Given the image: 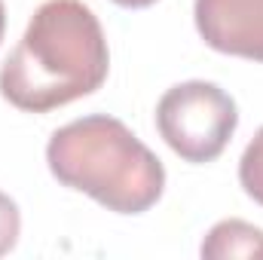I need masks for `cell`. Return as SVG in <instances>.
<instances>
[{
  "instance_id": "obj_6",
  "label": "cell",
  "mask_w": 263,
  "mask_h": 260,
  "mask_svg": "<svg viewBox=\"0 0 263 260\" xmlns=\"http://www.w3.org/2000/svg\"><path fill=\"white\" fill-rule=\"evenodd\" d=\"M239 181H242L245 193L257 205H263V129L251 138V144L245 147V153L239 159Z\"/></svg>"
},
{
  "instance_id": "obj_4",
  "label": "cell",
  "mask_w": 263,
  "mask_h": 260,
  "mask_svg": "<svg viewBox=\"0 0 263 260\" xmlns=\"http://www.w3.org/2000/svg\"><path fill=\"white\" fill-rule=\"evenodd\" d=\"M193 15L211 49L263 62V0H196Z\"/></svg>"
},
{
  "instance_id": "obj_8",
  "label": "cell",
  "mask_w": 263,
  "mask_h": 260,
  "mask_svg": "<svg viewBox=\"0 0 263 260\" xmlns=\"http://www.w3.org/2000/svg\"><path fill=\"white\" fill-rule=\"evenodd\" d=\"M114 3H120V6H126V9H144V6H150V3H156V0H114Z\"/></svg>"
},
{
  "instance_id": "obj_2",
  "label": "cell",
  "mask_w": 263,
  "mask_h": 260,
  "mask_svg": "<svg viewBox=\"0 0 263 260\" xmlns=\"http://www.w3.org/2000/svg\"><path fill=\"white\" fill-rule=\"evenodd\" d=\"M49 172L70 190L117 214H141L159 202L165 169L135 132L104 114L73 120L46 144Z\"/></svg>"
},
{
  "instance_id": "obj_1",
  "label": "cell",
  "mask_w": 263,
  "mask_h": 260,
  "mask_svg": "<svg viewBox=\"0 0 263 260\" xmlns=\"http://www.w3.org/2000/svg\"><path fill=\"white\" fill-rule=\"evenodd\" d=\"M110 52L98 15L83 0H46L0 67V95L28 114H49L107 80Z\"/></svg>"
},
{
  "instance_id": "obj_9",
  "label": "cell",
  "mask_w": 263,
  "mask_h": 260,
  "mask_svg": "<svg viewBox=\"0 0 263 260\" xmlns=\"http://www.w3.org/2000/svg\"><path fill=\"white\" fill-rule=\"evenodd\" d=\"M3 28H6V9H3V0H0V40H3Z\"/></svg>"
},
{
  "instance_id": "obj_5",
  "label": "cell",
  "mask_w": 263,
  "mask_h": 260,
  "mask_svg": "<svg viewBox=\"0 0 263 260\" xmlns=\"http://www.w3.org/2000/svg\"><path fill=\"white\" fill-rule=\"evenodd\" d=\"M202 257H263V230L245 220H220L205 236Z\"/></svg>"
},
{
  "instance_id": "obj_7",
  "label": "cell",
  "mask_w": 263,
  "mask_h": 260,
  "mask_svg": "<svg viewBox=\"0 0 263 260\" xmlns=\"http://www.w3.org/2000/svg\"><path fill=\"white\" fill-rule=\"evenodd\" d=\"M18 233H22V214H18V205L0 190V257L9 254V251L15 248Z\"/></svg>"
},
{
  "instance_id": "obj_3",
  "label": "cell",
  "mask_w": 263,
  "mask_h": 260,
  "mask_svg": "<svg viewBox=\"0 0 263 260\" xmlns=\"http://www.w3.org/2000/svg\"><path fill=\"white\" fill-rule=\"evenodd\" d=\"M156 126L165 144L187 162L217 159L239 126L236 101L214 83L187 80L156 104Z\"/></svg>"
}]
</instances>
